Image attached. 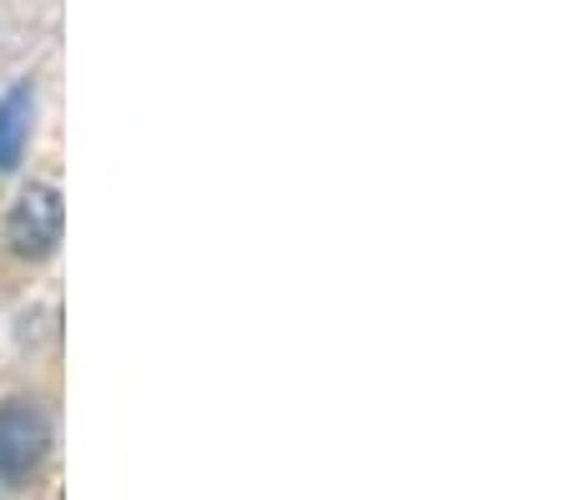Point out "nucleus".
I'll return each instance as SVG.
<instances>
[{
	"instance_id": "nucleus-1",
	"label": "nucleus",
	"mask_w": 566,
	"mask_h": 500,
	"mask_svg": "<svg viewBox=\"0 0 566 500\" xmlns=\"http://www.w3.org/2000/svg\"><path fill=\"white\" fill-rule=\"evenodd\" d=\"M51 450V425L35 400H6L0 405V480L21 486L25 476L41 470Z\"/></svg>"
},
{
	"instance_id": "nucleus-2",
	"label": "nucleus",
	"mask_w": 566,
	"mask_h": 500,
	"mask_svg": "<svg viewBox=\"0 0 566 500\" xmlns=\"http://www.w3.org/2000/svg\"><path fill=\"white\" fill-rule=\"evenodd\" d=\"M61 223H66V208H61L56 188H25L15 198L11 217H6V243L21 258H46L61 243Z\"/></svg>"
},
{
	"instance_id": "nucleus-3",
	"label": "nucleus",
	"mask_w": 566,
	"mask_h": 500,
	"mask_svg": "<svg viewBox=\"0 0 566 500\" xmlns=\"http://www.w3.org/2000/svg\"><path fill=\"white\" fill-rule=\"evenodd\" d=\"M31 82L11 86L6 92V102H0V172H11V167H21V152L25 142H31Z\"/></svg>"
}]
</instances>
